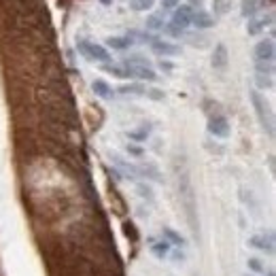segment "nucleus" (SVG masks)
<instances>
[{"label":"nucleus","mask_w":276,"mask_h":276,"mask_svg":"<svg viewBox=\"0 0 276 276\" xmlns=\"http://www.w3.org/2000/svg\"><path fill=\"white\" fill-rule=\"evenodd\" d=\"M251 102H253L255 115H257L259 123H262L264 132H268V136H274V115H272L270 104H268L266 98L259 92H251Z\"/></svg>","instance_id":"1"},{"label":"nucleus","mask_w":276,"mask_h":276,"mask_svg":"<svg viewBox=\"0 0 276 276\" xmlns=\"http://www.w3.org/2000/svg\"><path fill=\"white\" fill-rule=\"evenodd\" d=\"M77 49H79V53H81L83 58H88L92 62H104V64H106V62L110 60L106 47L96 45V43H92V41H79Z\"/></svg>","instance_id":"2"},{"label":"nucleus","mask_w":276,"mask_h":276,"mask_svg":"<svg viewBox=\"0 0 276 276\" xmlns=\"http://www.w3.org/2000/svg\"><path fill=\"white\" fill-rule=\"evenodd\" d=\"M249 247L262 251V253L274 255V234L272 232H264V234L251 236V238H249Z\"/></svg>","instance_id":"3"},{"label":"nucleus","mask_w":276,"mask_h":276,"mask_svg":"<svg viewBox=\"0 0 276 276\" xmlns=\"http://www.w3.org/2000/svg\"><path fill=\"white\" fill-rule=\"evenodd\" d=\"M208 132L215 138H227L230 136V121L223 115H210L208 117Z\"/></svg>","instance_id":"4"},{"label":"nucleus","mask_w":276,"mask_h":276,"mask_svg":"<svg viewBox=\"0 0 276 276\" xmlns=\"http://www.w3.org/2000/svg\"><path fill=\"white\" fill-rule=\"evenodd\" d=\"M191 15H193V6L191 4H183L172 13V26H177L179 30H185L187 26H191Z\"/></svg>","instance_id":"5"},{"label":"nucleus","mask_w":276,"mask_h":276,"mask_svg":"<svg viewBox=\"0 0 276 276\" xmlns=\"http://www.w3.org/2000/svg\"><path fill=\"white\" fill-rule=\"evenodd\" d=\"M255 62H274V55H276V49H274V41L272 38H266V41H259L255 45Z\"/></svg>","instance_id":"6"},{"label":"nucleus","mask_w":276,"mask_h":276,"mask_svg":"<svg viewBox=\"0 0 276 276\" xmlns=\"http://www.w3.org/2000/svg\"><path fill=\"white\" fill-rule=\"evenodd\" d=\"M123 68L128 70V77L130 79H140V81H157V75H155V70L151 66H125Z\"/></svg>","instance_id":"7"},{"label":"nucleus","mask_w":276,"mask_h":276,"mask_svg":"<svg viewBox=\"0 0 276 276\" xmlns=\"http://www.w3.org/2000/svg\"><path fill=\"white\" fill-rule=\"evenodd\" d=\"M151 49L157 55H164V58H170V55H179L181 53V47L172 45L168 41H160V38H153V41H151Z\"/></svg>","instance_id":"8"},{"label":"nucleus","mask_w":276,"mask_h":276,"mask_svg":"<svg viewBox=\"0 0 276 276\" xmlns=\"http://www.w3.org/2000/svg\"><path fill=\"white\" fill-rule=\"evenodd\" d=\"M272 23V15H262V17H251L249 19V23H247V32L251 34V36H255V34H259L262 30L266 28V26H270Z\"/></svg>","instance_id":"9"},{"label":"nucleus","mask_w":276,"mask_h":276,"mask_svg":"<svg viewBox=\"0 0 276 276\" xmlns=\"http://www.w3.org/2000/svg\"><path fill=\"white\" fill-rule=\"evenodd\" d=\"M162 240H166V242L170 244V247H179V249H185L187 247L185 238L179 232L172 230V227H164V230H162Z\"/></svg>","instance_id":"10"},{"label":"nucleus","mask_w":276,"mask_h":276,"mask_svg":"<svg viewBox=\"0 0 276 276\" xmlns=\"http://www.w3.org/2000/svg\"><path fill=\"white\" fill-rule=\"evenodd\" d=\"M191 23H193V26L198 28V30H208V28L215 26V19H212L206 11H193Z\"/></svg>","instance_id":"11"},{"label":"nucleus","mask_w":276,"mask_h":276,"mask_svg":"<svg viewBox=\"0 0 276 276\" xmlns=\"http://www.w3.org/2000/svg\"><path fill=\"white\" fill-rule=\"evenodd\" d=\"M227 66V47L223 43H219L212 53V68L215 70H223Z\"/></svg>","instance_id":"12"},{"label":"nucleus","mask_w":276,"mask_h":276,"mask_svg":"<svg viewBox=\"0 0 276 276\" xmlns=\"http://www.w3.org/2000/svg\"><path fill=\"white\" fill-rule=\"evenodd\" d=\"M92 90H93V93L96 96H100V98H104V100H110L113 98V88L106 83V81H102V79H96V81L92 83Z\"/></svg>","instance_id":"13"},{"label":"nucleus","mask_w":276,"mask_h":276,"mask_svg":"<svg viewBox=\"0 0 276 276\" xmlns=\"http://www.w3.org/2000/svg\"><path fill=\"white\" fill-rule=\"evenodd\" d=\"M262 0H242V9H240V13H242V17H247V19H251V17H255L257 15V11L262 9Z\"/></svg>","instance_id":"14"},{"label":"nucleus","mask_w":276,"mask_h":276,"mask_svg":"<svg viewBox=\"0 0 276 276\" xmlns=\"http://www.w3.org/2000/svg\"><path fill=\"white\" fill-rule=\"evenodd\" d=\"M106 45L110 47V49H115V51H125L128 47L134 45V41L130 36H110L106 41Z\"/></svg>","instance_id":"15"},{"label":"nucleus","mask_w":276,"mask_h":276,"mask_svg":"<svg viewBox=\"0 0 276 276\" xmlns=\"http://www.w3.org/2000/svg\"><path fill=\"white\" fill-rule=\"evenodd\" d=\"M170 251L172 247L166 240H157V242H151V253L157 257V259H168L170 257Z\"/></svg>","instance_id":"16"},{"label":"nucleus","mask_w":276,"mask_h":276,"mask_svg":"<svg viewBox=\"0 0 276 276\" xmlns=\"http://www.w3.org/2000/svg\"><path fill=\"white\" fill-rule=\"evenodd\" d=\"M138 175H140V177L151 179V181H155V183H164V181H162V175H160V170H157L153 164H147V166H143V168H138Z\"/></svg>","instance_id":"17"},{"label":"nucleus","mask_w":276,"mask_h":276,"mask_svg":"<svg viewBox=\"0 0 276 276\" xmlns=\"http://www.w3.org/2000/svg\"><path fill=\"white\" fill-rule=\"evenodd\" d=\"M149 134H151V125L145 123L143 128H138V130H134V132H128V136L130 140H136V143H143V140L149 138Z\"/></svg>","instance_id":"18"},{"label":"nucleus","mask_w":276,"mask_h":276,"mask_svg":"<svg viewBox=\"0 0 276 276\" xmlns=\"http://www.w3.org/2000/svg\"><path fill=\"white\" fill-rule=\"evenodd\" d=\"M255 75L274 77V62H255Z\"/></svg>","instance_id":"19"},{"label":"nucleus","mask_w":276,"mask_h":276,"mask_svg":"<svg viewBox=\"0 0 276 276\" xmlns=\"http://www.w3.org/2000/svg\"><path fill=\"white\" fill-rule=\"evenodd\" d=\"M147 88L140 83H132V85H123V88H119V93H134V96H145Z\"/></svg>","instance_id":"20"},{"label":"nucleus","mask_w":276,"mask_h":276,"mask_svg":"<svg viewBox=\"0 0 276 276\" xmlns=\"http://www.w3.org/2000/svg\"><path fill=\"white\" fill-rule=\"evenodd\" d=\"M102 70H104V73L115 75V77H119V79H130V77H128V70H125L123 66H115V64H102Z\"/></svg>","instance_id":"21"},{"label":"nucleus","mask_w":276,"mask_h":276,"mask_svg":"<svg viewBox=\"0 0 276 276\" xmlns=\"http://www.w3.org/2000/svg\"><path fill=\"white\" fill-rule=\"evenodd\" d=\"M255 83L259 90H270L274 88V77H268V75H255Z\"/></svg>","instance_id":"22"},{"label":"nucleus","mask_w":276,"mask_h":276,"mask_svg":"<svg viewBox=\"0 0 276 276\" xmlns=\"http://www.w3.org/2000/svg\"><path fill=\"white\" fill-rule=\"evenodd\" d=\"M136 189H138L140 198H143V200H147V202H151V204H153V200H155V195H153V189H151V187H149V185H145V183H136Z\"/></svg>","instance_id":"23"},{"label":"nucleus","mask_w":276,"mask_h":276,"mask_svg":"<svg viewBox=\"0 0 276 276\" xmlns=\"http://www.w3.org/2000/svg\"><path fill=\"white\" fill-rule=\"evenodd\" d=\"M247 266H249V270H251V272H255V274H264V272H266L264 262H262V259H257V257H249Z\"/></svg>","instance_id":"24"},{"label":"nucleus","mask_w":276,"mask_h":276,"mask_svg":"<svg viewBox=\"0 0 276 276\" xmlns=\"http://www.w3.org/2000/svg\"><path fill=\"white\" fill-rule=\"evenodd\" d=\"M130 6L134 11H149L153 6V0H130Z\"/></svg>","instance_id":"25"},{"label":"nucleus","mask_w":276,"mask_h":276,"mask_svg":"<svg viewBox=\"0 0 276 276\" xmlns=\"http://www.w3.org/2000/svg\"><path fill=\"white\" fill-rule=\"evenodd\" d=\"M147 28L149 30H162L164 28V19L160 15H149L147 17Z\"/></svg>","instance_id":"26"},{"label":"nucleus","mask_w":276,"mask_h":276,"mask_svg":"<svg viewBox=\"0 0 276 276\" xmlns=\"http://www.w3.org/2000/svg\"><path fill=\"white\" fill-rule=\"evenodd\" d=\"M162 30H164V32H166V34H170V36H177V38H179V36H183V34H185V30H179L177 26H172V23H166V26H164Z\"/></svg>","instance_id":"27"},{"label":"nucleus","mask_w":276,"mask_h":276,"mask_svg":"<svg viewBox=\"0 0 276 276\" xmlns=\"http://www.w3.org/2000/svg\"><path fill=\"white\" fill-rule=\"evenodd\" d=\"M145 96L151 98V100H164V92L162 90H147Z\"/></svg>","instance_id":"28"},{"label":"nucleus","mask_w":276,"mask_h":276,"mask_svg":"<svg viewBox=\"0 0 276 276\" xmlns=\"http://www.w3.org/2000/svg\"><path fill=\"white\" fill-rule=\"evenodd\" d=\"M125 151H128L130 155H134V157H140L145 153V149H140L138 145H128V147H125Z\"/></svg>","instance_id":"29"},{"label":"nucleus","mask_w":276,"mask_h":276,"mask_svg":"<svg viewBox=\"0 0 276 276\" xmlns=\"http://www.w3.org/2000/svg\"><path fill=\"white\" fill-rule=\"evenodd\" d=\"M160 68L164 70V73H172V70H175V64H172L170 60H160Z\"/></svg>","instance_id":"30"},{"label":"nucleus","mask_w":276,"mask_h":276,"mask_svg":"<svg viewBox=\"0 0 276 276\" xmlns=\"http://www.w3.org/2000/svg\"><path fill=\"white\" fill-rule=\"evenodd\" d=\"M177 4H179V0H162V6H164V9H175Z\"/></svg>","instance_id":"31"},{"label":"nucleus","mask_w":276,"mask_h":276,"mask_svg":"<svg viewBox=\"0 0 276 276\" xmlns=\"http://www.w3.org/2000/svg\"><path fill=\"white\" fill-rule=\"evenodd\" d=\"M189 2H191V4H198V6H200V4H202V0H189Z\"/></svg>","instance_id":"32"},{"label":"nucleus","mask_w":276,"mask_h":276,"mask_svg":"<svg viewBox=\"0 0 276 276\" xmlns=\"http://www.w3.org/2000/svg\"><path fill=\"white\" fill-rule=\"evenodd\" d=\"M266 276H274V272H272V270H268V272H266Z\"/></svg>","instance_id":"33"},{"label":"nucleus","mask_w":276,"mask_h":276,"mask_svg":"<svg viewBox=\"0 0 276 276\" xmlns=\"http://www.w3.org/2000/svg\"><path fill=\"white\" fill-rule=\"evenodd\" d=\"M102 2H106V4H108V2H110V0H102Z\"/></svg>","instance_id":"34"},{"label":"nucleus","mask_w":276,"mask_h":276,"mask_svg":"<svg viewBox=\"0 0 276 276\" xmlns=\"http://www.w3.org/2000/svg\"><path fill=\"white\" fill-rule=\"evenodd\" d=\"M247 276H255V274H247Z\"/></svg>","instance_id":"35"}]
</instances>
